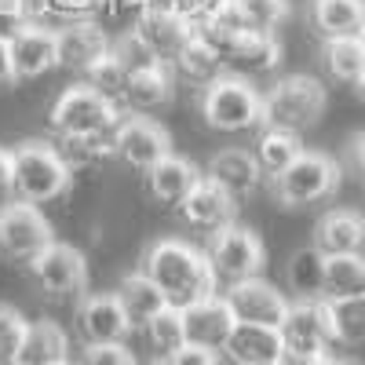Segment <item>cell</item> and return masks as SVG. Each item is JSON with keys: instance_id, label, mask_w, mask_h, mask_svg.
I'll return each instance as SVG.
<instances>
[{"instance_id": "1", "label": "cell", "mask_w": 365, "mask_h": 365, "mask_svg": "<svg viewBox=\"0 0 365 365\" xmlns=\"http://www.w3.org/2000/svg\"><path fill=\"white\" fill-rule=\"evenodd\" d=\"M139 270L165 292V299L172 303V307H179V311L190 307V303H197V299L216 296V289H220L208 256L201 249L187 245V241H179V237L154 241V245L146 249Z\"/></svg>"}, {"instance_id": "2", "label": "cell", "mask_w": 365, "mask_h": 365, "mask_svg": "<svg viewBox=\"0 0 365 365\" xmlns=\"http://www.w3.org/2000/svg\"><path fill=\"white\" fill-rule=\"evenodd\" d=\"M73 168L63 161L55 143L29 139L11 150V194L26 205H48L70 190Z\"/></svg>"}, {"instance_id": "3", "label": "cell", "mask_w": 365, "mask_h": 365, "mask_svg": "<svg viewBox=\"0 0 365 365\" xmlns=\"http://www.w3.org/2000/svg\"><path fill=\"white\" fill-rule=\"evenodd\" d=\"M201 117L208 128L237 135V132H252L263 128V96L234 73H220L216 81H208L201 88Z\"/></svg>"}, {"instance_id": "4", "label": "cell", "mask_w": 365, "mask_h": 365, "mask_svg": "<svg viewBox=\"0 0 365 365\" xmlns=\"http://www.w3.org/2000/svg\"><path fill=\"white\" fill-rule=\"evenodd\" d=\"M325 113V84L307 73H289L274 81L263 96V125L303 135Z\"/></svg>"}, {"instance_id": "5", "label": "cell", "mask_w": 365, "mask_h": 365, "mask_svg": "<svg viewBox=\"0 0 365 365\" xmlns=\"http://www.w3.org/2000/svg\"><path fill=\"white\" fill-rule=\"evenodd\" d=\"M48 120H51L55 135H110V132H117V125L125 117H120L117 99L103 96V91L81 81L51 103Z\"/></svg>"}, {"instance_id": "6", "label": "cell", "mask_w": 365, "mask_h": 365, "mask_svg": "<svg viewBox=\"0 0 365 365\" xmlns=\"http://www.w3.org/2000/svg\"><path fill=\"white\" fill-rule=\"evenodd\" d=\"M274 197H278L285 208H307L318 201H329L340 187V165L329 154H318V150H303V154L282 172L270 179Z\"/></svg>"}, {"instance_id": "7", "label": "cell", "mask_w": 365, "mask_h": 365, "mask_svg": "<svg viewBox=\"0 0 365 365\" xmlns=\"http://www.w3.org/2000/svg\"><path fill=\"white\" fill-rule=\"evenodd\" d=\"M212 274H216L220 285H234V282H245V278H259V270L267 263V249L263 241L249 230V227H227L220 234L208 237V249H205Z\"/></svg>"}, {"instance_id": "8", "label": "cell", "mask_w": 365, "mask_h": 365, "mask_svg": "<svg viewBox=\"0 0 365 365\" xmlns=\"http://www.w3.org/2000/svg\"><path fill=\"white\" fill-rule=\"evenodd\" d=\"M51 241H55L51 223L41 216L37 205H26V201L0 205V256L29 267Z\"/></svg>"}, {"instance_id": "9", "label": "cell", "mask_w": 365, "mask_h": 365, "mask_svg": "<svg viewBox=\"0 0 365 365\" xmlns=\"http://www.w3.org/2000/svg\"><path fill=\"white\" fill-rule=\"evenodd\" d=\"M172 154V135L146 113H132L113 132V158H120L135 172H150Z\"/></svg>"}, {"instance_id": "10", "label": "cell", "mask_w": 365, "mask_h": 365, "mask_svg": "<svg viewBox=\"0 0 365 365\" xmlns=\"http://www.w3.org/2000/svg\"><path fill=\"white\" fill-rule=\"evenodd\" d=\"M278 332H282L285 354H329V347L336 344L325 299H296V303H289L285 322L278 325Z\"/></svg>"}, {"instance_id": "11", "label": "cell", "mask_w": 365, "mask_h": 365, "mask_svg": "<svg viewBox=\"0 0 365 365\" xmlns=\"http://www.w3.org/2000/svg\"><path fill=\"white\" fill-rule=\"evenodd\" d=\"M29 274H34V285L51 296V299H70L81 296L88 285V263L73 245H63V241H51V245L29 263Z\"/></svg>"}, {"instance_id": "12", "label": "cell", "mask_w": 365, "mask_h": 365, "mask_svg": "<svg viewBox=\"0 0 365 365\" xmlns=\"http://www.w3.org/2000/svg\"><path fill=\"white\" fill-rule=\"evenodd\" d=\"M179 216H182V223H187L190 230L212 237V234L234 227V220H237V197L227 194L220 182H212L208 175H201L197 187L182 197Z\"/></svg>"}, {"instance_id": "13", "label": "cell", "mask_w": 365, "mask_h": 365, "mask_svg": "<svg viewBox=\"0 0 365 365\" xmlns=\"http://www.w3.org/2000/svg\"><path fill=\"white\" fill-rule=\"evenodd\" d=\"M227 303L237 322H252V325H274L278 329L285 322L289 311V299L278 285H270L263 278H245V282H234L227 285Z\"/></svg>"}, {"instance_id": "14", "label": "cell", "mask_w": 365, "mask_h": 365, "mask_svg": "<svg viewBox=\"0 0 365 365\" xmlns=\"http://www.w3.org/2000/svg\"><path fill=\"white\" fill-rule=\"evenodd\" d=\"M234 325H237V318L223 292L182 307V329H187V344H194V347H208V351L223 354Z\"/></svg>"}, {"instance_id": "15", "label": "cell", "mask_w": 365, "mask_h": 365, "mask_svg": "<svg viewBox=\"0 0 365 365\" xmlns=\"http://www.w3.org/2000/svg\"><path fill=\"white\" fill-rule=\"evenodd\" d=\"M77 332L84 336L88 347H96V344H125L135 329L125 318V311H120V303H117L113 292H96V296L81 299Z\"/></svg>"}, {"instance_id": "16", "label": "cell", "mask_w": 365, "mask_h": 365, "mask_svg": "<svg viewBox=\"0 0 365 365\" xmlns=\"http://www.w3.org/2000/svg\"><path fill=\"white\" fill-rule=\"evenodd\" d=\"M110 37L99 22L91 19H77V22H66L58 29V66H66L73 73H88L99 58L110 55Z\"/></svg>"}, {"instance_id": "17", "label": "cell", "mask_w": 365, "mask_h": 365, "mask_svg": "<svg viewBox=\"0 0 365 365\" xmlns=\"http://www.w3.org/2000/svg\"><path fill=\"white\" fill-rule=\"evenodd\" d=\"M282 63V44L274 34H237V41L223 51V73H234V77H263V73H274Z\"/></svg>"}, {"instance_id": "18", "label": "cell", "mask_w": 365, "mask_h": 365, "mask_svg": "<svg viewBox=\"0 0 365 365\" xmlns=\"http://www.w3.org/2000/svg\"><path fill=\"white\" fill-rule=\"evenodd\" d=\"M314 249L322 256H365V216L354 208H332L314 227Z\"/></svg>"}, {"instance_id": "19", "label": "cell", "mask_w": 365, "mask_h": 365, "mask_svg": "<svg viewBox=\"0 0 365 365\" xmlns=\"http://www.w3.org/2000/svg\"><path fill=\"white\" fill-rule=\"evenodd\" d=\"M223 358L234 365H267V361H282L285 344L282 332L274 325H252V322H237L230 340L223 347Z\"/></svg>"}, {"instance_id": "20", "label": "cell", "mask_w": 365, "mask_h": 365, "mask_svg": "<svg viewBox=\"0 0 365 365\" xmlns=\"http://www.w3.org/2000/svg\"><path fill=\"white\" fill-rule=\"evenodd\" d=\"M15 73L22 77H41L58 66V29H48L41 22H29L22 34L11 41Z\"/></svg>"}, {"instance_id": "21", "label": "cell", "mask_w": 365, "mask_h": 365, "mask_svg": "<svg viewBox=\"0 0 365 365\" xmlns=\"http://www.w3.org/2000/svg\"><path fill=\"white\" fill-rule=\"evenodd\" d=\"M212 182H220L227 194H234L237 201L249 197L259 190L263 182V168L256 161L252 150H241V146H230V150H220L216 158L208 161V172H205Z\"/></svg>"}, {"instance_id": "22", "label": "cell", "mask_w": 365, "mask_h": 365, "mask_svg": "<svg viewBox=\"0 0 365 365\" xmlns=\"http://www.w3.org/2000/svg\"><path fill=\"white\" fill-rule=\"evenodd\" d=\"M135 34L154 48L165 63H172V55L190 41L194 26L187 19H179L168 4H150L139 19H135Z\"/></svg>"}, {"instance_id": "23", "label": "cell", "mask_w": 365, "mask_h": 365, "mask_svg": "<svg viewBox=\"0 0 365 365\" xmlns=\"http://www.w3.org/2000/svg\"><path fill=\"white\" fill-rule=\"evenodd\" d=\"M172 96H175V70H172V63H158V66L139 70V73L128 77L120 103L132 113H154V110L168 106Z\"/></svg>"}, {"instance_id": "24", "label": "cell", "mask_w": 365, "mask_h": 365, "mask_svg": "<svg viewBox=\"0 0 365 365\" xmlns=\"http://www.w3.org/2000/svg\"><path fill=\"white\" fill-rule=\"evenodd\" d=\"M197 179H201V172H197L187 158L168 154L165 161H158L154 168L146 172V190H150V197H154L158 205L179 208L182 197H187V194L197 187Z\"/></svg>"}, {"instance_id": "25", "label": "cell", "mask_w": 365, "mask_h": 365, "mask_svg": "<svg viewBox=\"0 0 365 365\" xmlns=\"http://www.w3.org/2000/svg\"><path fill=\"white\" fill-rule=\"evenodd\" d=\"M113 296H117V303H120V311H125V318L132 322V329H146L150 318L168 307L165 292H161L154 282H150L143 270L128 274V278L113 289Z\"/></svg>"}, {"instance_id": "26", "label": "cell", "mask_w": 365, "mask_h": 365, "mask_svg": "<svg viewBox=\"0 0 365 365\" xmlns=\"http://www.w3.org/2000/svg\"><path fill=\"white\" fill-rule=\"evenodd\" d=\"M70 358V340L66 332L58 329L48 318H37L26 325V336H22V351L15 358V365H58Z\"/></svg>"}, {"instance_id": "27", "label": "cell", "mask_w": 365, "mask_h": 365, "mask_svg": "<svg viewBox=\"0 0 365 365\" xmlns=\"http://www.w3.org/2000/svg\"><path fill=\"white\" fill-rule=\"evenodd\" d=\"M311 22L322 34V41L361 37V29H365V0H311Z\"/></svg>"}, {"instance_id": "28", "label": "cell", "mask_w": 365, "mask_h": 365, "mask_svg": "<svg viewBox=\"0 0 365 365\" xmlns=\"http://www.w3.org/2000/svg\"><path fill=\"white\" fill-rule=\"evenodd\" d=\"M256 161L263 168V179H274V175H282L299 154H303V143L296 132H285V128H270L263 125L259 135H256Z\"/></svg>"}, {"instance_id": "29", "label": "cell", "mask_w": 365, "mask_h": 365, "mask_svg": "<svg viewBox=\"0 0 365 365\" xmlns=\"http://www.w3.org/2000/svg\"><path fill=\"white\" fill-rule=\"evenodd\" d=\"M322 66L332 81L358 84L365 77V41L361 37H332L322 44Z\"/></svg>"}, {"instance_id": "30", "label": "cell", "mask_w": 365, "mask_h": 365, "mask_svg": "<svg viewBox=\"0 0 365 365\" xmlns=\"http://www.w3.org/2000/svg\"><path fill=\"white\" fill-rule=\"evenodd\" d=\"M172 70L179 73V77H187V81H194V84H208V81H216L220 73H223V58L208 48V41L197 34H190V41L182 44L175 55H172Z\"/></svg>"}, {"instance_id": "31", "label": "cell", "mask_w": 365, "mask_h": 365, "mask_svg": "<svg viewBox=\"0 0 365 365\" xmlns=\"http://www.w3.org/2000/svg\"><path fill=\"white\" fill-rule=\"evenodd\" d=\"M227 15L249 34H274L289 19V0H227Z\"/></svg>"}, {"instance_id": "32", "label": "cell", "mask_w": 365, "mask_h": 365, "mask_svg": "<svg viewBox=\"0 0 365 365\" xmlns=\"http://www.w3.org/2000/svg\"><path fill=\"white\" fill-rule=\"evenodd\" d=\"M285 282L299 299H325V256L314 245L292 252Z\"/></svg>"}, {"instance_id": "33", "label": "cell", "mask_w": 365, "mask_h": 365, "mask_svg": "<svg viewBox=\"0 0 365 365\" xmlns=\"http://www.w3.org/2000/svg\"><path fill=\"white\" fill-rule=\"evenodd\" d=\"M365 296V256H325V299Z\"/></svg>"}, {"instance_id": "34", "label": "cell", "mask_w": 365, "mask_h": 365, "mask_svg": "<svg viewBox=\"0 0 365 365\" xmlns=\"http://www.w3.org/2000/svg\"><path fill=\"white\" fill-rule=\"evenodd\" d=\"M55 146L70 168H96L113 158V132L110 135H55Z\"/></svg>"}, {"instance_id": "35", "label": "cell", "mask_w": 365, "mask_h": 365, "mask_svg": "<svg viewBox=\"0 0 365 365\" xmlns=\"http://www.w3.org/2000/svg\"><path fill=\"white\" fill-rule=\"evenodd\" d=\"M329 322H332V336L336 344H365V296L354 299H325Z\"/></svg>"}, {"instance_id": "36", "label": "cell", "mask_w": 365, "mask_h": 365, "mask_svg": "<svg viewBox=\"0 0 365 365\" xmlns=\"http://www.w3.org/2000/svg\"><path fill=\"white\" fill-rule=\"evenodd\" d=\"M146 332V340H150V347H154L161 358H168L172 351H179L182 344H187V329H182V311L179 307H168L165 311H158L154 318H150V325L143 329Z\"/></svg>"}, {"instance_id": "37", "label": "cell", "mask_w": 365, "mask_h": 365, "mask_svg": "<svg viewBox=\"0 0 365 365\" xmlns=\"http://www.w3.org/2000/svg\"><path fill=\"white\" fill-rule=\"evenodd\" d=\"M110 55L120 63V70H125L128 77L132 73H139V70H150V66H158V63H165V58L150 48L135 29H128V34H120L113 44H110Z\"/></svg>"}, {"instance_id": "38", "label": "cell", "mask_w": 365, "mask_h": 365, "mask_svg": "<svg viewBox=\"0 0 365 365\" xmlns=\"http://www.w3.org/2000/svg\"><path fill=\"white\" fill-rule=\"evenodd\" d=\"M81 81L120 103V96H125V84H128V73L120 70V63H117L113 55H106V58H99V63L91 66L88 73H81Z\"/></svg>"}, {"instance_id": "39", "label": "cell", "mask_w": 365, "mask_h": 365, "mask_svg": "<svg viewBox=\"0 0 365 365\" xmlns=\"http://www.w3.org/2000/svg\"><path fill=\"white\" fill-rule=\"evenodd\" d=\"M26 318L8 307V303H0V365H15L19 351H22V336H26Z\"/></svg>"}, {"instance_id": "40", "label": "cell", "mask_w": 365, "mask_h": 365, "mask_svg": "<svg viewBox=\"0 0 365 365\" xmlns=\"http://www.w3.org/2000/svg\"><path fill=\"white\" fill-rule=\"evenodd\" d=\"M29 22H34V4L29 0H0V41L11 44Z\"/></svg>"}, {"instance_id": "41", "label": "cell", "mask_w": 365, "mask_h": 365, "mask_svg": "<svg viewBox=\"0 0 365 365\" xmlns=\"http://www.w3.org/2000/svg\"><path fill=\"white\" fill-rule=\"evenodd\" d=\"M168 8L179 19H187L194 29H201L205 22H212L216 15L227 11V0H168Z\"/></svg>"}, {"instance_id": "42", "label": "cell", "mask_w": 365, "mask_h": 365, "mask_svg": "<svg viewBox=\"0 0 365 365\" xmlns=\"http://www.w3.org/2000/svg\"><path fill=\"white\" fill-rule=\"evenodd\" d=\"M29 4H37L44 15L77 22V19H88L91 11H96V8H99V0H29Z\"/></svg>"}, {"instance_id": "43", "label": "cell", "mask_w": 365, "mask_h": 365, "mask_svg": "<svg viewBox=\"0 0 365 365\" xmlns=\"http://www.w3.org/2000/svg\"><path fill=\"white\" fill-rule=\"evenodd\" d=\"M81 365H139V361L125 344H96L84 351Z\"/></svg>"}, {"instance_id": "44", "label": "cell", "mask_w": 365, "mask_h": 365, "mask_svg": "<svg viewBox=\"0 0 365 365\" xmlns=\"http://www.w3.org/2000/svg\"><path fill=\"white\" fill-rule=\"evenodd\" d=\"M165 365H223L220 351H208V347H194V344H182L179 351H172L165 358Z\"/></svg>"}, {"instance_id": "45", "label": "cell", "mask_w": 365, "mask_h": 365, "mask_svg": "<svg viewBox=\"0 0 365 365\" xmlns=\"http://www.w3.org/2000/svg\"><path fill=\"white\" fill-rule=\"evenodd\" d=\"M347 158H351V168H354V175H358V179L365 182V132L351 139V150H347Z\"/></svg>"}, {"instance_id": "46", "label": "cell", "mask_w": 365, "mask_h": 365, "mask_svg": "<svg viewBox=\"0 0 365 365\" xmlns=\"http://www.w3.org/2000/svg\"><path fill=\"white\" fill-rule=\"evenodd\" d=\"M11 81H19V73H15V58H11V44H8V41H0V88L11 84Z\"/></svg>"}, {"instance_id": "47", "label": "cell", "mask_w": 365, "mask_h": 365, "mask_svg": "<svg viewBox=\"0 0 365 365\" xmlns=\"http://www.w3.org/2000/svg\"><path fill=\"white\" fill-rule=\"evenodd\" d=\"M11 190V150L0 146V194Z\"/></svg>"}, {"instance_id": "48", "label": "cell", "mask_w": 365, "mask_h": 365, "mask_svg": "<svg viewBox=\"0 0 365 365\" xmlns=\"http://www.w3.org/2000/svg\"><path fill=\"white\" fill-rule=\"evenodd\" d=\"M354 88H358V96H361V103H365V77H361V81H358Z\"/></svg>"}, {"instance_id": "49", "label": "cell", "mask_w": 365, "mask_h": 365, "mask_svg": "<svg viewBox=\"0 0 365 365\" xmlns=\"http://www.w3.org/2000/svg\"><path fill=\"white\" fill-rule=\"evenodd\" d=\"M325 365H354V361H340V358H329Z\"/></svg>"}, {"instance_id": "50", "label": "cell", "mask_w": 365, "mask_h": 365, "mask_svg": "<svg viewBox=\"0 0 365 365\" xmlns=\"http://www.w3.org/2000/svg\"><path fill=\"white\" fill-rule=\"evenodd\" d=\"M58 365H73V361H70V358H66V361H58Z\"/></svg>"}, {"instance_id": "51", "label": "cell", "mask_w": 365, "mask_h": 365, "mask_svg": "<svg viewBox=\"0 0 365 365\" xmlns=\"http://www.w3.org/2000/svg\"><path fill=\"white\" fill-rule=\"evenodd\" d=\"M267 365H282V361H267Z\"/></svg>"}, {"instance_id": "52", "label": "cell", "mask_w": 365, "mask_h": 365, "mask_svg": "<svg viewBox=\"0 0 365 365\" xmlns=\"http://www.w3.org/2000/svg\"><path fill=\"white\" fill-rule=\"evenodd\" d=\"M361 41H365V29H361Z\"/></svg>"}, {"instance_id": "53", "label": "cell", "mask_w": 365, "mask_h": 365, "mask_svg": "<svg viewBox=\"0 0 365 365\" xmlns=\"http://www.w3.org/2000/svg\"><path fill=\"white\" fill-rule=\"evenodd\" d=\"M158 365H165V361H158Z\"/></svg>"}, {"instance_id": "54", "label": "cell", "mask_w": 365, "mask_h": 365, "mask_svg": "<svg viewBox=\"0 0 365 365\" xmlns=\"http://www.w3.org/2000/svg\"><path fill=\"white\" fill-rule=\"evenodd\" d=\"M99 4H103V0H99Z\"/></svg>"}]
</instances>
